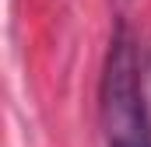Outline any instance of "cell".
Returning <instances> with one entry per match:
<instances>
[{
    "instance_id": "cell-1",
    "label": "cell",
    "mask_w": 151,
    "mask_h": 147,
    "mask_svg": "<svg viewBox=\"0 0 151 147\" xmlns=\"http://www.w3.org/2000/svg\"><path fill=\"white\" fill-rule=\"evenodd\" d=\"M99 109H102L106 147H151L137 49L127 35V28H119L109 42V56H106V70H102V105Z\"/></svg>"
}]
</instances>
